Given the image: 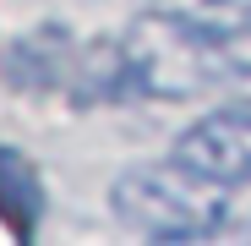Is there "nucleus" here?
Returning <instances> with one entry per match:
<instances>
[{
  "label": "nucleus",
  "mask_w": 251,
  "mask_h": 246,
  "mask_svg": "<svg viewBox=\"0 0 251 246\" xmlns=\"http://www.w3.org/2000/svg\"><path fill=\"white\" fill-rule=\"evenodd\" d=\"M115 219L148 241H207L229 224V186L191 170L186 159L137 164L109 186Z\"/></svg>",
  "instance_id": "nucleus-1"
},
{
  "label": "nucleus",
  "mask_w": 251,
  "mask_h": 246,
  "mask_svg": "<svg viewBox=\"0 0 251 246\" xmlns=\"http://www.w3.org/2000/svg\"><path fill=\"white\" fill-rule=\"evenodd\" d=\"M126 66L142 99H191L207 82L229 77L224 27H207L180 6H153L120 33Z\"/></svg>",
  "instance_id": "nucleus-2"
},
{
  "label": "nucleus",
  "mask_w": 251,
  "mask_h": 246,
  "mask_svg": "<svg viewBox=\"0 0 251 246\" xmlns=\"http://www.w3.org/2000/svg\"><path fill=\"white\" fill-rule=\"evenodd\" d=\"M175 159H186L191 170L213 175L224 186L251 181V99L219 104L202 120H191L180 132V142H175Z\"/></svg>",
  "instance_id": "nucleus-3"
},
{
  "label": "nucleus",
  "mask_w": 251,
  "mask_h": 246,
  "mask_svg": "<svg viewBox=\"0 0 251 246\" xmlns=\"http://www.w3.org/2000/svg\"><path fill=\"white\" fill-rule=\"evenodd\" d=\"M44 219V181H38L33 159L0 142V224L17 241H27Z\"/></svg>",
  "instance_id": "nucleus-4"
},
{
  "label": "nucleus",
  "mask_w": 251,
  "mask_h": 246,
  "mask_svg": "<svg viewBox=\"0 0 251 246\" xmlns=\"http://www.w3.org/2000/svg\"><path fill=\"white\" fill-rule=\"evenodd\" d=\"M224 66L229 77H251V22L224 27Z\"/></svg>",
  "instance_id": "nucleus-5"
},
{
  "label": "nucleus",
  "mask_w": 251,
  "mask_h": 246,
  "mask_svg": "<svg viewBox=\"0 0 251 246\" xmlns=\"http://www.w3.org/2000/svg\"><path fill=\"white\" fill-rule=\"evenodd\" d=\"M158 6H180V11H191V6H229V0H158Z\"/></svg>",
  "instance_id": "nucleus-6"
}]
</instances>
